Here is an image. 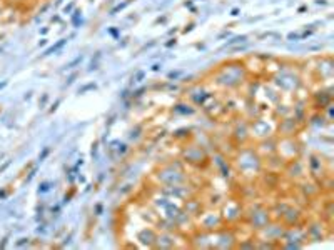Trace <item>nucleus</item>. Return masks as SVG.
I'll return each mask as SVG.
<instances>
[{
  "label": "nucleus",
  "mask_w": 334,
  "mask_h": 250,
  "mask_svg": "<svg viewBox=\"0 0 334 250\" xmlns=\"http://www.w3.org/2000/svg\"><path fill=\"white\" fill-rule=\"evenodd\" d=\"M65 42H67V38H62V40H60L59 43H57V45H54V47H52V49H49V50H47V52H45V54H43V55H49V54H52V52H55L57 49H60V47H62Z\"/></svg>",
  "instance_id": "1"
},
{
  "label": "nucleus",
  "mask_w": 334,
  "mask_h": 250,
  "mask_svg": "<svg viewBox=\"0 0 334 250\" xmlns=\"http://www.w3.org/2000/svg\"><path fill=\"white\" fill-rule=\"evenodd\" d=\"M95 212H97V215H100V212H102V205H97V207H95Z\"/></svg>",
  "instance_id": "2"
},
{
  "label": "nucleus",
  "mask_w": 334,
  "mask_h": 250,
  "mask_svg": "<svg viewBox=\"0 0 334 250\" xmlns=\"http://www.w3.org/2000/svg\"><path fill=\"white\" fill-rule=\"evenodd\" d=\"M47 188H49V183H43V185H42V188H41V190H42V192H45V190H47Z\"/></svg>",
  "instance_id": "3"
}]
</instances>
